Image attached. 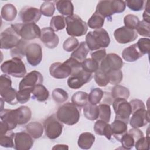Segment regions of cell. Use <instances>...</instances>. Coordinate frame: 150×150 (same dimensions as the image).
Returning <instances> with one entry per match:
<instances>
[{
  "label": "cell",
  "instance_id": "cell-1",
  "mask_svg": "<svg viewBox=\"0 0 150 150\" xmlns=\"http://www.w3.org/2000/svg\"><path fill=\"white\" fill-rule=\"evenodd\" d=\"M86 43L90 50H96L108 47L110 38L106 30L103 28L89 32L86 36Z\"/></svg>",
  "mask_w": 150,
  "mask_h": 150
},
{
  "label": "cell",
  "instance_id": "cell-2",
  "mask_svg": "<svg viewBox=\"0 0 150 150\" xmlns=\"http://www.w3.org/2000/svg\"><path fill=\"white\" fill-rule=\"evenodd\" d=\"M56 117L62 123L68 125H73L77 124L80 119V110L74 104L68 102L58 108Z\"/></svg>",
  "mask_w": 150,
  "mask_h": 150
},
{
  "label": "cell",
  "instance_id": "cell-3",
  "mask_svg": "<svg viewBox=\"0 0 150 150\" xmlns=\"http://www.w3.org/2000/svg\"><path fill=\"white\" fill-rule=\"evenodd\" d=\"M125 7V2L124 1H100L95 12L111 21L112 15L123 12Z\"/></svg>",
  "mask_w": 150,
  "mask_h": 150
},
{
  "label": "cell",
  "instance_id": "cell-4",
  "mask_svg": "<svg viewBox=\"0 0 150 150\" xmlns=\"http://www.w3.org/2000/svg\"><path fill=\"white\" fill-rule=\"evenodd\" d=\"M67 33L71 37H78L84 35L88 30L86 22L77 15L67 16L65 18Z\"/></svg>",
  "mask_w": 150,
  "mask_h": 150
},
{
  "label": "cell",
  "instance_id": "cell-5",
  "mask_svg": "<svg viewBox=\"0 0 150 150\" xmlns=\"http://www.w3.org/2000/svg\"><path fill=\"white\" fill-rule=\"evenodd\" d=\"M11 27L19 37L26 41L40 38V37L41 30L36 23H17L12 24Z\"/></svg>",
  "mask_w": 150,
  "mask_h": 150
},
{
  "label": "cell",
  "instance_id": "cell-6",
  "mask_svg": "<svg viewBox=\"0 0 150 150\" xmlns=\"http://www.w3.org/2000/svg\"><path fill=\"white\" fill-rule=\"evenodd\" d=\"M1 70L5 74L17 78L23 77L26 73L24 63L17 57L5 61L1 66Z\"/></svg>",
  "mask_w": 150,
  "mask_h": 150
},
{
  "label": "cell",
  "instance_id": "cell-7",
  "mask_svg": "<svg viewBox=\"0 0 150 150\" xmlns=\"http://www.w3.org/2000/svg\"><path fill=\"white\" fill-rule=\"evenodd\" d=\"M12 80L7 74H2L0 78V94L4 101L11 105H16L18 101L17 91L11 86Z\"/></svg>",
  "mask_w": 150,
  "mask_h": 150
},
{
  "label": "cell",
  "instance_id": "cell-8",
  "mask_svg": "<svg viewBox=\"0 0 150 150\" xmlns=\"http://www.w3.org/2000/svg\"><path fill=\"white\" fill-rule=\"evenodd\" d=\"M43 127L46 135L50 139H54L62 134L63 125L57 117L53 114L46 118Z\"/></svg>",
  "mask_w": 150,
  "mask_h": 150
},
{
  "label": "cell",
  "instance_id": "cell-9",
  "mask_svg": "<svg viewBox=\"0 0 150 150\" xmlns=\"http://www.w3.org/2000/svg\"><path fill=\"white\" fill-rule=\"evenodd\" d=\"M112 107L115 113V118L122 120L128 124L132 114L131 106L127 100L116 98L112 102Z\"/></svg>",
  "mask_w": 150,
  "mask_h": 150
},
{
  "label": "cell",
  "instance_id": "cell-10",
  "mask_svg": "<svg viewBox=\"0 0 150 150\" xmlns=\"http://www.w3.org/2000/svg\"><path fill=\"white\" fill-rule=\"evenodd\" d=\"M123 66V61L120 56L115 53H109L102 60L100 69L107 73L112 70H120Z\"/></svg>",
  "mask_w": 150,
  "mask_h": 150
},
{
  "label": "cell",
  "instance_id": "cell-11",
  "mask_svg": "<svg viewBox=\"0 0 150 150\" xmlns=\"http://www.w3.org/2000/svg\"><path fill=\"white\" fill-rule=\"evenodd\" d=\"M93 77V73L86 72L82 69L70 76L67 80V85L70 88L79 89L90 81Z\"/></svg>",
  "mask_w": 150,
  "mask_h": 150
},
{
  "label": "cell",
  "instance_id": "cell-12",
  "mask_svg": "<svg viewBox=\"0 0 150 150\" xmlns=\"http://www.w3.org/2000/svg\"><path fill=\"white\" fill-rule=\"evenodd\" d=\"M20 39L19 35L11 27L8 28L1 33V49H12L18 44Z\"/></svg>",
  "mask_w": 150,
  "mask_h": 150
},
{
  "label": "cell",
  "instance_id": "cell-13",
  "mask_svg": "<svg viewBox=\"0 0 150 150\" xmlns=\"http://www.w3.org/2000/svg\"><path fill=\"white\" fill-rule=\"evenodd\" d=\"M72 72V69L66 60L63 63H53L49 67L50 74L53 77L57 79H65L70 76Z\"/></svg>",
  "mask_w": 150,
  "mask_h": 150
},
{
  "label": "cell",
  "instance_id": "cell-14",
  "mask_svg": "<svg viewBox=\"0 0 150 150\" xmlns=\"http://www.w3.org/2000/svg\"><path fill=\"white\" fill-rule=\"evenodd\" d=\"M26 57L28 63L32 66H38L42 59V49L41 46L36 43L28 44L26 48Z\"/></svg>",
  "mask_w": 150,
  "mask_h": 150
},
{
  "label": "cell",
  "instance_id": "cell-15",
  "mask_svg": "<svg viewBox=\"0 0 150 150\" xmlns=\"http://www.w3.org/2000/svg\"><path fill=\"white\" fill-rule=\"evenodd\" d=\"M43 77L42 74L36 70L30 71L26 74L21 81L19 84V90L29 88L32 89L33 87L39 84H43Z\"/></svg>",
  "mask_w": 150,
  "mask_h": 150
},
{
  "label": "cell",
  "instance_id": "cell-16",
  "mask_svg": "<svg viewBox=\"0 0 150 150\" xmlns=\"http://www.w3.org/2000/svg\"><path fill=\"white\" fill-rule=\"evenodd\" d=\"M114 36L118 43L126 44L134 41L138 38V33L134 29L124 26L117 28L114 32Z\"/></svg>",
  "mask_w": 150,
  "mask_h": 150
},
{
  "label": "cell",
  "instance_id": "cell-17",
  "mask_svg": "<svg viewBox=\"0 0 150 150\" xmlns=\"http://www.w3.org/2000/svg\"><path fill=\"white\" fill-rule=\"evenodd\" d=\"M13 148L16 150H28L33 144V138L23 131L13 133Z\"/></svg>",
  "mask_w": 150,
  "mask_h": 150
},
{
  "label": "cell",
  "instance_id": "cell-18",
  "mask_svg": "<svg viewBox=\"0 0 150 150\" xmlns=\"http://www.w3.org/2000/svg\"><path fill=\"white\" fill-rule=\"evenodd\" d=\"M144 135L138 128H133L125 133L121 138L120 142L124 149H131L133 148L135 142Z\"/></svg>",
  "mask_w": 150,
  "mask_h": 150
},
{
  "label": "cell",
  "instance_id": "cell-19",
  "mask_svg": "<svg viewBox=\"0 0 150 150\" xmlns=\"http://www.w3.org/2000/svg\"><path fill=\"white\" fill-rule=\"evenodd\" d=\"M39 9L32 6H25L19 12V17L24 23H36L41 18Z\"/></svg>",
  "mask_w": 150,
  "mask_h": 150
},
{
  "label": "cell",
  "instance_id": "cell-20",
  "mask_svg": "<svg viewBox=\"0 0 150 150\" xmlns=\"http://www.w3.org/2000/svg\"><path fill=\"white\" fill-rule=\"evenodd\" d=\"M131 114L129 124L132 128H141L149 122V112L145 108L137 110Z\"/></svg>",
  "mask_w": 150,
  "mask_h": 150
},
{
  "label": "cell",
  "instance_id": "cell-21",
  "mask_svg": "<svg viewBox=\"0 0 150 150\" xmlns=\"http://www.w3.org/2000/svg\"><path fill=\"white\" fill-rule=\"evenodd\" d=\"M40 40L49 49H54L57 46L59 39L54 33V31L50 27L44 28L41 30L40 37Z\"/></svg>",
  "mask_w": 150,
  "mask_h": 150
},
{
  "label": "cell",
  "instance_id": "cell-22",
  "mask_svg": "<svg viewBox=\"0 0 150 150\" xmlns=\"http://www.w3.org/2000/svg\"><path fill=\"white\" fill-rule=\"evenodd\" d=\"M0 118L8 127L9 131H12L18 125L16 109H3L1 110Z\"/></svg>",
  "mask_w": 150,
  "mask_h": 150
},
{
  "label": "cell",
  "instance_id": "cell-23",
  "mask_svg": "<svg viewBox=\"0 0 150 150\" xmlns=\"http://www.w3.org/2000/svg\"><path fill=\"white\" fill-rule=\"evenodd\" d=\"M136 43L125 48L122 52V58L128 62H134L142 57Z\"/></svg>",
  "mask_w": 150,
  "mask_h": 150
},
{
  "label": "cell",
  "instance_id": "cell-24",
  "mask_svg": "<svg viewBox=\"0 0 150 150\" xmlns=\"http://www.w3.org/2000/svg\"><path fill=\"white\" fill-rule=\"evenodd\" d=\"M112 134L118 141H120L122 137L127 132V123L118 119L115 120L111 124Z\"/></svg>",
  "mask_w": 150,
  "mask_h": 150
},
{
  "label": "cell",
  "instance_id": "cell-25",
  "mask_svg": "<svg viewBox=\"0 0 150 150\" xmlns=\"http://www.w3.org/2000/svg\"><path fill=\"white\" fill-rule=\"evenodd\" d=\"M94 131L96 134L105 136L109 140L112 135L111 124L101 120H98L95 122Z\"/></svg>",
  "mask_w": 150,
  "mask_h": 150
},
{
  "label": "cell",
  "instance_id": "cell-26",
  "mask_svg": "<svg viewBox=\"0 0 150 150\" xmlns=\"http://www.w3.org/2000/svg\"><path fill=\"white\" fill-rule=\"evenodd\" d=\"M56 9L63 16H71L74 15V6L71 1L69 0H59L54 1Z\"/></svg>",
  "mask_w": 150,
  "mask_h": 150
},
{
  "label": "cell",
  "instance_id": "cell-27",
  "mask_svg": "<svg viewBox=\"0 0 150 150\" xmlns=\"http://www.w3.org/2000/svg\"><path fill=\"white\" fill-rule=\"evenodd\" d=\"M32 98L36 100L39 102L46 101L49 96V93L47 89L42 84L36 85L32 91Z\"/></svg>",
  "mask_w": 150,
  "mask_h": 150
},
{
  "label": "cell",
  "instance_id": "cell-28",
  "mask_svg": "<svg viewBox=\"0 0 150 150\" xmlns=\"http://www.w3.org/2000/svg\"><path fill=\"white\" fill-rule=\"evenodd\" d=\"M94 141V135L90 132H86L79 135L77 144L78 146L83 149H88L92 146Z\"/></svg>",
  "mask_w": 150,
  "mask_h": 150
},
{
  "label": "cell",
  "instance_id": "cell-29",
  "mask_svg": "<svg viewBox=\"0 0 150 150\" xmlns=\"http://www.w3.org/2000/svg\"><path fill=\"white\" fill-rule=\"evenodd\" d=\"M43 125L39 122L33 121L29 123L26 126V132L35 139L41 137L43 133Z\"/></svg>",
  "mask_w": 150,
  "mask_h": 150
},
{
  "label": "cell",
  "instance_id": "cell-30",
  "mask_svg": "<svg viewBox=\"0 0 150 150\" xmlns=\"http://www.w3.org/2000/svg\"><path fill=\"white\" fill-rule=\"evenodd\" d=\"M89 51L90 49H88L86 42H81L78 47L71 53L70 57L81 63L86 59Z\"/></svg>",
  "mask_w": 150,
  "mask_h": 150
},
{
  "label": "cell",
  "instance_id": "cell-31",
  "mask_svg": "<svg viewBox=\"0 0 150 150\" xmlns=\"http://www.w3.org/2000/svg\"><path fill=\"white\" fill-rule=\"evenodd\" d=\"M19 125L25 124L32 117V111L28 106H21L16 109Z\"/></svg>",
  "mask_w": 150,
  "mask_h": 150
},
{
  "label": "cell",
  "instance_id": "cell-32",
  "mask_svg": "<svg viewBox=\"0 0 150 150\" xmlns=\"http://www.w3.org/2000/svg\"><path fill=\"white\" fill-rule=\"evenodd\" d=\"M17 15L16 7L11 4H6L1 9V17L5 21H12L15 19Z\"/></svg>",
  "mask_w": 150,
  "mask_h": 150
},
{
  "label": "cell",
  "instance_id": "cell-33",
  "mask_svg": "<svg viewBox=\"0 0 150 150\" xmlns=\"http://www.w3.org/2000/svg\"><path fill=\"white\" fill-rule=\"evenodd\" d=\"M27 46V41L21 39L18 44L11 50L10 54L12 57H17L21 59L23 58L25 56H26V48Z\"/></svg>",
  "mask_w": 150,
  "mask_h": 150
},
{
  "label": "cell",
  "instance_id": "cell-34",
  "mask_svg": "<svg viewBox=\"0 0 150 150\" xmlns=\"http://www.w3.org/2000/svg\"><path fill=\"white\" fill-rule=\"evenodd\" d=\"M83 114L87 119L91 121L96 120L99 117L98 106L88 103L83 108Z\"/></svg>",
  "mask_w": 150,
  "mask_h": 150
},
{
  "label": "cell",
  "instance_id": "cell-35",
  "mask_svg": "<svg viewBox=\"0 0 150 150\" xmlns=\"http://www.w3.org/2000/svg\"><path fill=\"white\" fill-rule=\"evenodd\" d=\"M71 103L79 108L84 107L88 103V94L84 91H77L72 96Z\"/></svg>",
  "mask_w": 150,
  "mask_h": 150
},
{
  "label": "cell",
  "instance_id": "cell-36",
  "mask_svg": "<svg viewBox=\"0 0 150 150\" xmlns=\"http://www.w3.org/2000/svg\"><path fill=\"white\" fill-rule=\"evenodd\" d=\"M105 18L98 13L95 12L87 22V26L93 29H101L104 23Z\"/></svg>",
  "mask_w": 150,
  "mask_h": 150
},
{
  "label": "cell",
  "instance_id": "cell-37",
  "mask_svg": "<svg viewBox=\"0 0 150 150\" xmlns=\"http://www.w3.org/2000/svg\"><path fill=\"white\" fill-rule=\"evenodd\" d=\"M130 92L128 88L121 85H115L111 90V96L114 99L124 98L127 100L128 98Z\"/></svg>",
  "mask_w": 150,
  "mask_h": 150
},
{
  "label": "cell",
  "instance_id": "cell-38",
  "mask_svg": "<svg viewBox=\"0 0 150 150\" xmlns=\"http://www.w3.org/2000/svg\"><path fill=\"white\" fill-rule=\"evenodd\" d=\"M81 67L85 71L93 73L100 69V63L92 58H88L81 62Z\"/></svg>",
  "mask_w": 150,
  "mask_h": 150
},
{
  "label": "cell",
  "instance_id": "cell-39",
  "mask_svg": "<svg viewBox=\"0 0 150 150\" xmlns=\"http://www.w3.org/2000/svg\"><path fill=\"white\" fill-rule=\"evenodd\" d=\"M66 26L65 18L62 15H56L52 18L50 22V28L54 31L63 29Z\"/></svg>",
  "mask_w": 150,
  "mask_h": 150
},
{
  "label": "cell",
  "instance_id": "cell-40",
  "mask_svg": "<svg viewBox=\"0 0 150 150\" xmlns=\"http://www.w3.org/2000/svg\"><path fill=\"white\" fill-rule=\"evenodd\" d=\"M103 96L104 92L101 88H93L88 94V103L93 105H97L100 103Z\"/></svg>",
  "mask_w": 150,
  "mask_h": 150
},
{
  "label": "cell",
  "instance_id": "cell-41",
  "mask_svg": "<svg viewBox=\"0 0 150 150\" xmlns=\"http://www.w3.org/2000/svg\"><path fill=\"white\" fill-rule=\"evenodd\" d=\"M52 96L53 100L57 103H63L69 98L67 92L60 88H56L54 89L52 91Z\"/></svg>",
  "mask_w": 150,
  "mask_h": 150
},
{
  "label": "cell",
  "instance_id": "cell-42",
  "mask_svg": "<svg viewBox=\"0 0 150 150\" xmlns=\"http://www.w3.org/2000/svg\"><path fill=\"white\" fill-rule=\"evenodd\" d=\"M40 13L47 17H51L55 11V4L54 1H45L40 6Z\"/></svg>",
  "mask_w": 150,
  "mask_h": 150
},
{
  "label": "cell",
  "instance_id": "cell-43",
  "mask_svg": "<svg viewBox=\"0 0 150 150\" xmlns=\"http://www.w3.org/2000/svg\"><path fill=\"white\" fill-rule=\"evenodd\" d=\"M99 108V118L100 120L108 122L111 118V108L108 104L103 103L98 105Z\"/></svg>",
  "mask_w": 150,
  "mask_h": 150
},
{
  "label": "cell",
  "instance_id": "cell-44",
  "mask_svg": "<svg viewBox=\"0 0 150 150\" xmlns=\"http://www.w3.org/2000/svg\"><path fill=\"white\" fill-rule=\"evenodd\" d=\"M94 79L96 83L100 87H105L109 83V79L107 74L103 71L100 69L95 72Z\"/></svg>",
  "mask_w": 150,
  "mask_h": 150
},
{
  "label": "cell",
  "instance_id": "cell-45",
  "mask_svg": "<svg viewBox=\"0 0 150 150\" xmlns=\"http://www.w3.org/2000/svg\"><path fill=\"white\" fill-rule=\"evenodd\" d=\"M124 23L125 26L131 29H136L139 23V19L136 15L128 14L124 17Z\"/></svg>",
  "mask_w": 150,
  "mask_h": 150
},
{
  "label": "cell",
  "instance_id": "cell-46",
  "mask_svg": "<svg viewBox=\"0 0 150 150\" xmlns=\"http://www.w3.org/2000/svg\"><path fill=\"white\" fill-rule=\"evenodd\" d=\"M109 79V83L112 85H117L122 81L123 78L122 72L121 70H112L107 73Z\"/></svg>",
  "mask_w": 150,
  "mask_h": 150
},
{
  "label": "cell",
  "instance_id": "cell-47",
  "mask_svg": "<svg viewBox=\"0 0 150 150\" xmlns=\"http://www.w3.org/2000/svg\"><path fill=\"white\" fill-rule=\"evenodd\" d=\"M79 45V42L77 39L75 37L71 36L64 40L63 44V47L65 51L67 52H70L74 51L78 47Z\"/></svg>",
  "mask_w": 150,
  "mask_h": 150
},
{
  "label": "cell",
  "instance_id": "cell-48",
  "mask_svg": "<svg viewBox=\"0 0 150 150\" xmlns=\"http://www.w3.org/2000/svg\"><path fill=\"white\" fill-rule=\"evenodd\" d=\"M32 89L24 88L19 90L16 93V98L19 103L24 104L28 102L30 97V93H32Z\"/></svg>",
  "mask_w": 150,
  "mask_h": 150
},
{
  "label": "cell",
  "instance_id": "cell-49",
  "mask_svg": "<svg viewBox=\"0 0 150 150\" xmlns=\"http://www.w3.org/2000/svg\"><path fill=\"white\" fill-rule=\"evenodd\" d=\"M137 33L142 36L149 38L150 36V23L144 20L139 21V23L136 28Z\"/></svg>",
  "mask_w": 150,
  "mask_h": 150
},
{
  "label": "cell",
  "instance_id": "cell-50",
  "mask_svg": "<svg viewBox=\"0 0 150 150\" xmlns=\"http://www.w3.org/2000/svg\"><path fill=\"white\" fill-rule=\"evenodd\" d=\"M0 145L5 148H13V133H6L5 135H0Z\"/></svg>",
  "mask_w": 150,
  "mask_h": 150
},
{
  "label": "cell",
  "instance_id": "cell-51",
  "mask_svg": "<svg viewBox=\"0 0 150 150\" xmlns=\"http://www.w3.org/2000/svg\"><path fill=\"white\" fill-rule=\"evenodd\" d=\"M136 44L142 55L149 53L150 48V40L149 38H141L138 40Z\"/></svg>",
  "mask_w": 150,
  "mask_h": 150
},
{
  "label": "cell",
  "instance_id": "cell-52",
  "mask_svg": "<svg viewBox=\"0 0 150 150\" xmlns=\"http://www.w3.org/2000/svg\"><path fill=\"white\" fill-rule=\"evenodd\" d=\"M146 2L143 0H128L125 1L126 5L133 11H139L144 9Z\"/></svg>",
  "mask_w": 150,
  "mask_h": 150
},
{
  "label": "cell",
  "instance_id": "cell-53",
  "mask_svg": "<svg viewBox=\"0 0 150 150\" xmlns=\"http://www.w3.org/2000/svg\"><path fill=\"white\" fill-rule=\"evenodd\" d=\"M136 149H149V137L147 135L146 137H142L139 138L135 143L134 145Z\"/></svg>",
  "mask_w": 150,
  "mask_h": 150
},
{
  "label": "cell",
  "instance_id": "cell-54",
  "mask_svg": "<svg viewBox=\"0 0 150 150\" xmlns=\"http://www.w3.org/2000/svg\"><path fill=\"white\" fill-rule=\"evenodd\" d=\"M106 55V50L105 49H100L91 53V58L99 63L102 61Z\"/></svg>",
  "mask_w": 150,
  "mask_h": 150
},
{
  "label": "cell",
  "instance_id": "cell-55",
  "mask_svg": "<svg viewBox=\"0 0 150 150\" xmlns=\"http://www.w3.org/2000/svg\"><path fill=\"white\" fill-rule=\"evenodd\" d=\"M129 103L131 106L132 113L135 111H136L137 110H138L140 108H145V105L144 102L141 100L134 99L131 100Z\"/></svg>",
  "mask_w": 150,
  "mask_h": 150
},
{
  "label": "cell",
  "instance_id": "cell-56",
  "mask_svg": "<svg viewBox=\"0 0 150 150\" xmlns=\"http://www.w3.org/2000/svg\"><path fill=\"white\" fill-rule=\"evenodd\" d=\"M143 20L146 22L149 23V1H146V4L145 5V9L142 15Z\"/></svg>",
  "mask_w": 150,
  "mask_h": 150
},
{
  "label": "cell",
  "instance_id": "cell-57",
  "mask_svg": "<svg viewBox=\"0 0 150 150\" xmlns=\"http://www.w3.org/2000/svg\"><path fill=\"white\" fill-rule=\"evenodd\" d=\"M69 146L67 145L57 144L52 148V149H68Z\"/></svg>",
  "mask_w": 150,
  "mask_h": 150
}]
</instances>
